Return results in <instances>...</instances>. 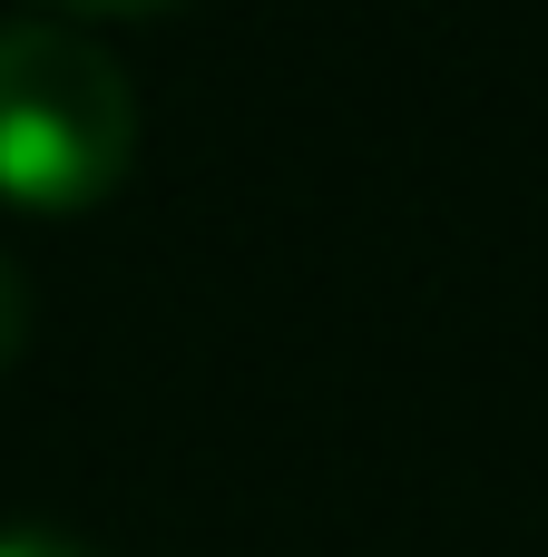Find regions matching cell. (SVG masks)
<instances>
[{
	"mask_svg": "<svg viewBox=\"0 0 548 557\" xmlns=\"http://www.w3.org/2000/svg\"><path fill=\"white\" fill-rule=\"evenodd\" d=\"M0 557H98L78 529H39V519H20V529H0Z\"/></svg>",
	"mask_w": 548,
	"mask_h": 557,
	"instance_id": "cell-3",
	"label": "cell"
},
{
	"mask_svg": "<svg viewBox=\"0 0 548 557\" xmlns=\"http://www.w3.org/2000/svg\"><path fill=\"white\" fill-rule=\"evenodd\" d=\"M20 343H29V284H20V264L0 255V372L20 362Z\"/></svg>",
	"mask_w": 548,
	"mask_h": 557,
	"instance_id": "cell-2",
	"label": "cell"
},
{
	"mask_svg": "<svg viewBox=\"0 0 548 557\" xmlns=\"http://www.w3.org/2000/svg\"><path fill=\"white\" fill-rule=\"evenodd\" d=\"M137 157V88L78 20H0V206L78 215Z\"/></svg>",
	"mask_w": 548,
	"mask_h": 557,
	"instance_id": "cell-1",
	"label": "cell"
}]
</instances>
